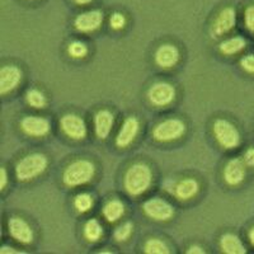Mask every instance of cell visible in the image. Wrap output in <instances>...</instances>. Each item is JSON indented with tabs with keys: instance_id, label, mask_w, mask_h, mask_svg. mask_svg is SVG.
Masks as SVG:
<instances>
[{
	"instance_id": "31",
	"label": "cell",
	"mask_w": 254,
	"mask_h": 254,
	"mask_svg": "<svg viewBox=\"0 0 254 254\" xmlns=\"http://www.w3.org/2000/svg\"><path fill=\"white\" fill-rule=\"evenodd\" d=\"M244 163L249 167H254V147H251L244 154Z\"/></svg>"
},
{
	"instance_id": "20",
	"label": "cell",
	"mask_w": 254,
	"mask_h": 254,
	"mask_svg": "<svg viewBox=\"0 0 254 254\" xmlns=\"http://www.w3.org/2000/svg\"><path fill=\"white\" fill-rule=\"evenodd\" d=\"M125 214V206L120 199H112L103 207V216L110 222H115Z\"/></svg>"
},
{
	"instance_id": "35",
	"label": "cell",
	"mask_w": 254,
	"mask_h": 254,
	"mask_svg": "<svg viewBox=\"0 0 254 254\" xmlns=\"http://www.w3.org/2000/svg\"><path fill=\"white\" fill-rule=\"evenodd\" d=\"M76 4H80V5H85V4L92 3L93 0H74Z\"/></svg>"
},
{
	"instance_id": "19",
	"label": "cell",
	"mask_w": 254,
	"mask_h": 254,
	"mask_svg": "<svg viewBox=\"0 0 254 254\" xmlns=\"http://www.w3.org/2000/svg\"><path fill=\"white\" fill-rule=\"evenodd\" d=\"M198 183L197 181L192 178L183 179L177 185L176 187V194L178 198L181 199H190L193 196H196L197 192H198Z\"/></svg>"
},
{
	"instance_id": "28",
	"label": "cell",
	"mask_w": 254,
	"mask_h": 254,
	"mask_svg": "<svg viewBox=\"0 0 254 254\" xmlns=\"http://www.w3.org/2000/svg\"><path fill=\"white\" fill-rule=\"evenodd\" d=\"M125 23H126V18H125L124 14L121 13H113L110 18V24L113 29L116 31H120L125 27Z\"/></svg>"
},
{
	"instance_id": "21",
	"label": "cell",
	"mask_w": 254,
	"mask_h": 254,
	"mask_svg": "<svg viewBox=\"0 0 254 254\" xmlns=\"http://www.w3.org/2000/svg\"><path fill=\"white\" fill-rule=\"evenodd\" d=\"M246 46L247 41L244 40V38L233 37L221 42V45H220V51H221L224 55H234V54H238V52L242 51Z\"/></svg>"
},
{
	"instance_id": "8",
	"label": "cell",
	"mask_w": 254,
	"mask_h": 254,
	"mask_svg": "<svg viewBox=\"0 0 254 254\" xmlns=\"http://www.w3.org/2000/svg\"><path fill=\"white\" fill-rule=\"evenodd\" d=\"M147 97L151 103L159 106V107H163V106H168L173 102L174 97H176V90L171 84L162 81V83L154 84L149 89Z\"/></svg>"
},
{
	"instance_id": "33",
	"label": "cell",
	"mask_w": 254,
	"mask_h": 254,
	"mask_svg": "<svg viewBox=\"0 0 254 254\" xmlns=\"http://www.w3.org/2000/svg\"><path fill=\"white\" fill-rule=\"evenodd\" d=\"M187 253H190V254H198V253L202 254V253H205V252L202 251V248H199V247L192 246L190 249H188Z\"/></svg>"
},
{
	"instance_id": "11",
	"label": "cell",
	"mask_w": 254,
	"mask_h": 254,
	"mask_svg": "<svg viewBox=\"0 0 254 254\" xmlns=\"http://www.w3.org/2000/svg\"><path fill=\"white\" fill-rule=\"evenodd\" d=\"M103 23V14L101 10H89V12L81 13L75 19V28L79 32H93L98 29Z\"/></svg>"
},
{
	"instance_id": "32",
	"label": "cell",
	"mask_w": 254,
	"mask_h": 254,
	"mask_svg": "<svg viewBox=\"0 0 254 254\" xmlns=\"http://www.w3.org/2000/svg\"><path fill=\"white\" fill-rule=\"evenodd\" d=\"M8 182V174H6L5 168H1L0 169V190H4Z\"/></svg>"
},
{
	"instance_id": "3",
	"label": "cell",
	"mask_w": 254,
	"mask_h": 254,
	"mask_svg": "<svg viewBox=\"0 0 254 254\" xmlns=\"http://www.w3.org/2000/svg\"><path fill=\"white\" fill-rule=\"evenodd\" d=\"M47 168V158L44 154H31L24 156L18 162L15 173L19 181H32L33 178L44 173Z\"/></svg>"
},
{
	"instance_id": "9",
	"label": "cell",
	"mask_w": 254,
	"mask_h": 254,
	"mask_svg": "<svg viewBox=\"0 0 254 254\" xmlns=\"http://www.w3.org/2000/svg\"><path fill=\"white\" fill-rule=\"evenodd\" d=\"M20 127H22L23 132L27 133V135L40 137V136H45L50 132L51 125H50L49 120L44 119V117L27 116V117H24L20 121Z\"/></svg>"
},
{
	"instance_id": "12",
	"label": "cell",
	"mask_w": 254,
	"mask_h": 254,
	"mask_svg": "<svg viewBox=\"0 0 254 254\" xmlns=\"http://www.w3.org/2000/svg\"><path fill=\"white\" fill-rule=\"evenodd\" d=\"M8 228L10 235L22 244H29L33 240V231L28 224L20 217H12L9 220Z\"/></svg>"
},
{
	"instance_id": "13",
	"label": "cell",
	"mask_w": 254,
	"mask_h": 254,
	"mask_svg": "<svg viewBox=\"0 0 254 254\" xmlns=\"http://www.w3.org/2000/svg\"><path fill=\"white\" fill-rule=\"evenodd\" d=\"M244 164L246 163L239 158L231 159L226 164L225 169H224V178L229 186H238L244 181V177H246V165Z\"/></svg>"
},
{
	"instance_id": "6",
	"label": "cell",
	"mask_w": 254,
	"mask_h": 254,
	"mask_svg": "<svg viewBox=\"0 0 254 254\" xmlns=\"http://www.w3.org/2000/svg\"><path fill=\"white\" fill-rule=\"evenodd\" d=\"M145 215L153 220L165 221L169 220L174 215V210L171 203L162 198H150L142 205Z\"/></svg>"
},
{
	"instance_id": "25",
	"label": "cell",
	"mask_w": 254,
	"mask_h": 254,
	"mask_svg": "<svg viewBox=\"0 0 254 254\" xmlns=\"http://www.w3.org/2000/svg\"><path fill=\"white\" fill-rule=\"evenodd\" d=\"M74 206H75L76 210L79 212H87L92 208L93 206V198L90 194L88 193H79L78 196L75 197V201H74Z\"/></svg>"
},
{
	"instance_id": "36",
	"label": "cell",
	"mask_w": 254,
	"mask_h": 254,
	"mask_svg": "<svg viewBox=\"0 0 254 254\" xmlns=\"http://www.w3.org/2000/svg\"><path fill=\"white\" fill-rule=\"evenodd\" d=\"M249 239H251V243L254 246V228L252 229L251 233H249Z\"/></svg>"
},
{
	"instance_id": "30",
	"label": "cell",
	"mask_w": 254,
	"mask_h": 254,
	"mask_svg": "<svg viewBox=\"0 0 254 254\" xmlns=\"http://www.w3.org/2000/svg\"><path fill=\"white\" fill-rule=\"evenodd\" d=\"M240 65L247 72L254 74V55H248L246 58H243L242 61H240Z\"/></svg>"
},
{
	"instance_id": "15",
	"label": "cell",
	"mask_w": 254,
	"mask_h": 254,
	"mask_svg": "<svg viewBox=\"0 0 254 254\" xmlns=\"http://www.w3.org/2000/svg\"><path fill=\"white\" fill-rule=\"evenodd\" d=\"M235 22H237V13L234 8H224L214 22V32L215 35H225L229 31L234 28Z\"/></svg>"
},
{
	"instance_id": "5",
	"label": "cell",
	"mask_w": 254,
	"mask_h": 254,
	"mask_svg": "<svg viewBox=\"0 0 254 254\" xmlns=\"http://www.w3.org/2000/svg\"><path fill=\"white\" fill-rule=\"evenodd\" d=\"M186 126L178 119H169L156 125L153 130V136L156 141L168 142L179 139L185 133Z\"/></svg>"
},
{
	"instance_id": "24",
	"label": "cell",
	"mask_w": 254,
	"mask_h": 254,
	"mask_svg": "<svg viewBox=\"0 0 254 254\" xmlns=\"http://www.w3.org/2000/svg\"><path fill=\"white\" fill-rule=\"evenodd\" d=\"M27 102H28L29 106H32L33 108H44L46 106V98H45L44 93L40 92L38 89H31L27 92Z\"/></svg>"
},
{
	"instance_id": "7",
	"label": "cell",
	"mask_w": 254,
	"mask_h": 254,
	"mask_svg": "<svg viewBox=\"0 0 254 254\" xmlns=\"http://www.w3.org/2000/svg\"><path fill=\"white\" fill-rule=\"evenodd\" d=\"M61 130L72 140H81L87 135V127L83 120L76 115H65L60 121Z\"/></svg>"
},
{
	"instance_id": "22",
	"label": "cell",
	"mask_w": 254,
	"mask_h": 254,
	"mask_svg": "<svg viewBox=\"0 0 254 254\" xmlns=\"http://www.w3.org/2000/svg\"><path fill=\"white\" fill-rule=\"evenodd\" d=\"M102 234H103V230H102L101 224L95 219H90L84 226V235L89 242H97L101 239Z\"/></svg>"
},
{
	"instance_id": "29",
	"label": "cell",
	"mask_w": 254,
	"mask_h": 254,
	"mask_svg": "<svg viewBox=\"0 0 254 254\" xmlns=\"http://www.w3.org/2000/svg\"><path fill=\"white\" fill-rule=\"evenodd\" d=\"M244 23H246L247 29L254 32V5L248 6L244 13Z\"/></svg>"
},
{
	"instance_id": "16",
	"label": "cell",
	"mask_w": 254,
	"mask_h": 254,
	"mask_svg": "<svg viewBox=\"0 0 254 254\" xmlns=\"http://www.w3.org/2000/svg\"><path fill=\"white\" fill-rule=\"evenodd\" d=\"M179 60V51L173 45H162L155 52V63L163 69L173 67Z\"/></svg>"
},
{
	"instance_id": "27",
	"label": "cell",
	"mask_w": 254,
	"mask_h": 254,
	"mask_svg": "<svg viewBox=\"0 0 254 254\" xmlns=\"http://www.w3.org/2000/svg\"><path fill=\"white\" fill-rule=\"evenodd\" d=\"M131 233H132V224L131 222H125L122 225L116 229L115 231V239L117 242H125L130 238Z\"/></svg>"
},
{
	"instance_id": "17",
	"label": "cell",
	"mask_w": 254,
	"mask_h": 254,
	"mask_svg": "<svg viewBox=\"0 0 254 254\" xmlns=\"http://www.w3.org/2000/svg\"><path fill=\"white\" fill-rule=\"evenodd\" d=\"M113 126V115L107 110L99 111L94 116V130L95 135L98 136L99 139H106L110 135L111 130Z\"/></svg>"
},
{
	"instance_id": "1",
	"label": "cell",
	"mask_w": 254,
	"mask_h": 254,
	"mask_svg": "<svg viewBox=\"0 0 254 254\" xmlns=\"http://www.w3.org/2000/svg\"><path fill=\"white\" fill-rule=\"evenodd\" d=\"M153 173L146 164L137 163L128 168L125 174V188L131 196H140L145 193L151 185Z\"/></svg>"
},
{
	"instance_id": "4",
	"label": "cell",
	"mask_w": 254,
	"mask_h": 254,
	"mask_svg": "<svg viewBox=\"0 0 254 254\" xmlns=\"http://www.w3.org/2000/svg\"><path fill=\"white\" fill-rule=\"evenodd\" d=\"M214 135L217 142L225 149H235L240 144V133L237 127L226 120H216L214 124Z\"/></svg>"
},
{
	"instance_id": "2",
	"label": "cell",
	"mask_w": 254,
	"mask_h": 254,
	"mask_svg": "<svg viewBox=\"0 0 254 254\" xmlns=\"http://www.w3.org/2000/svg\"><path fill=\"white\" fill-rule=\"evenodd\" d=\"M95 173L94 164L89 160H76L72 162L64 172V183L69 187L85 185L90 182Z\"/></svg>"
},
{
	"instance_id": "26",
	"label": "cell",
	"mask_w": 254,
	"mask_h": 254,
	"mask_svg": "<svg viewBox=\"0 0 254 254\" xmlns=\"http://www.w3.org/2000/svg\"><path fill=\"white\" fill-rule=\"evenodd\" d=\"M69 55L71 58H75V59H83L87 56L88 54V49L85 46V44L80 42V41H74L71 44L69 45Z\"/></svg>"
},
{
	"instance_id": "18",
	"label": "cell",
	"mask_w": 254,
	"mask_h": 254,
	"mask_svg": "<svg viewBox=\"0 0 254 254\" xmlns=\"http://www.w3.org/2000/svg\"><path fill=\"white\" fill-rule=\"evenodd\" d=\"M220 246L224 253L228 254H246L247 249L242 240L235 234H225L222 235L220 240Z\"/></svg>"
},
{
	"instance_id": "34",
	"label": "cell",
	"mask_w": 254,
	"mask_h": 254,
	"mask_svg": "<svg viewBox=\"0 0 254 254\" xmlns=\"http://www.w3.org/2000/svg\"><path fill=\"white\" fill-rule=\"evenodd\" d=\"M1 253H18L17 251H14V249L13 248H9V247H3V248H1Z\"/></svg>"
},
{
	"instance_id": "14",
	"label": "cell",
	"mask_w": 254,
	"mask_h": 254,
	"mask_svg": "<svg viewBox=\"0 0 254 254\" xmlns=\"http://www.w3.org/2000/svg\"><path fill=\"white\" fill-rule=\"evenodd\" d=\"M139 121L135 117H128L125 120L120 130L117 139H116V145L119 147H126L135 140L136 135L139 132Z\"/></svg>"
},
{
	"instance_id": "10",
	"label": "cell",
	"mask_w": 254,
	"mask_h": 254,
	"mask_svg": "<svg viewBox=\"0 0 254 254\" xmlns=\"http://www.w3.org/2000/svg\"><path fill=\"white\" fill-rule=\"evenodd\" d=\"M22 80V71L14 65H6L0 71V92L8 94L19 85Z\"/></svg>"
},
{
	"instance_id": "23",
	"label": "cell",
	"mask_w": 254,
	"mask_h": 254,
	"mask_svg": "<svg viewBox=\"0 0 254 254\" xmlns=\"http://www.w3.org/2000/svg\"><path fill=\"white\" fill-rule=\"evenodd\" d=\"M169 248L167 247L164 242L162 240L153 239L147 240L146 244H145V253H149V254H168L169 253Z\"/></svg>"
}]
</instances>
